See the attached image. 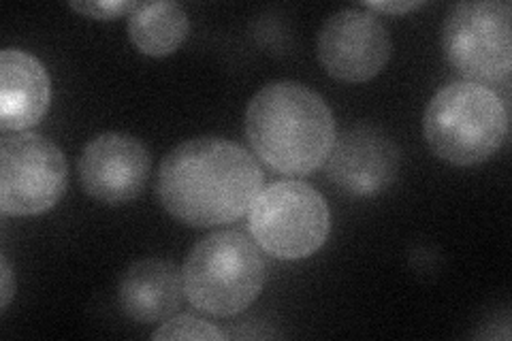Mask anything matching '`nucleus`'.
<instances>
[{
	"label": "nucleus",
	"mask_w": 512,
	"mask_h": 341,
	"mask_svg": "<svg viewBox=\"0 0 512 341\" xmlns=\"http://www.w3.org/2000/svg\"><path fill=\"white\" fill-rule=\"evenodd\" d=\"M0 263H3V275H0V278H3V286H0V312H5L9 307L11 297H13V275H11V269H9V263L5 256L0 258Z\"/></svg>",
	"instance_id": "17"
},
{
	"label": "nucleus",
	"mask_w": 512,
	"mask_h": 341,
	"mask_svg": "<svg viewBox=\"0 0 512 341\" xmlns=\"http://www.w3.org/2000/svg\"><path fill=\"white\" fill-rule=\"evenodd\" d=\"M246 137L267 167L310 175L325 165L335 143V120L320 94L299 81H274L252 96Z\"/></svg>",
	"instance_id": "2"
},
{
	"label": "nucleus",
	"mask_w": 512,
	"mask_h": 341,
	"mask_svg": "<svg viewBox=\"0 0 512 341\" xmlns=\"http://www.w3.org/2000/svg\"><path fill=\"white\" fill-rule=\"evenodd\" d=\"M128 39L143 56L163 58L180 50L190 32L188 13L173 0L135 3L128 13Z\"/></svg>",
	"instance_id": "13"
},
{
	"label": "nucleus",
	"mask_w": 512,
	"mask_h": 341,
	"mask_svg": "<svg viewBox=\"0 0 512 341\" xmlns=\"http://www.w3.org/2000/svg\"><path fill=\"white\" fill-rule=\"evenodd\" d=\"M367 9H372L376 13H391V15H404V13H412L416 9L425 7V3H419V0H414V3H365Z\"/></svg>",
	"instance_id": "16"
},
{
	"label": "nucleus",
	"mask_w": 512,
	"mask_h": 341,
	"mask_svg": "<svg viewBox=\"0 0 512 341\" xmlns=\"http://www.w3.org/2000/svg\"><path fill=\"white\" fill-rule=\"evenodd\" d=\"M135 3H128V0H99V3H71V9L88 15L94 20H116L122 15H128L133 11Z\"/></svg>",
	"instance_id": "15"
},
{
	"label": "nucleus",
	"mask_w": 512,
	"mask_h": 341,
	"mask_svg": "<svg viewBox=\"0 0 512 341\" xmlns=\"http://www.w3.org/2000/svg\"><path fill=\"white\" fill-rule=\"evenodd\" d=\"M256 246L278 261H301L325 246L331 214L323 194L303 182H274L250 205Z\"/></svg>",
	"instance_id": "5"
},
{
	"label": "nucleus",
	"mask_w": 512,
	"mask_h": 341,
	"mask_svg": "<svg viewBox=\"0 0 512 341\" xmlns=\"http://www.w3.org/2000/svg\"><path fill=\"white\" fill-rule=\"evenodd\" d=\"M184 295L182 271L163 258H143L133 263L118 286L122 312L141 324L171 318L180 310Z\"/></svg>",
	"instance_id": "12"
},
{
	"label": "nucleus",
	"mask_w": 512,
	"mask_h": 341,
	"mask_svg": "<svg viewBox=\"0 0 512 341\" xmlns=\"http://www.w3.org/2000/svg\"><path fill=\"white\" fill-rule=\"evenodd\" d=\"M512 7L502 0L459 3L442 26V52L474 84H498L512 71Z\"/></svg>",
	"instance_id": "6"
},
{
	"label": "nucleus",
	"mask_w": 512,
	"mask_h": 341,
	"mask_svg": "<svg viewBox=\"0 0 512 341\" xmlns=\"http://www.w3.org/2000/svg\"><path fill=\"white\" fill-rule=\"evenodd\" d=\"M69 165L43 135L24 133L0 141V209L5 216H39L64 194Z\"/></svg>",
	"instance_id": "7"
},
{
	"label": "nucleus",
	"mask_w": 512,
	"mask_h": 341,
	"mask_svg": "<svg viewBox=\"0 0 512 341\" xmlns=\"http://www.w3.org/2000/svg\"><path fill=\"white\" fill-rule=\"evenodd\" d=\"M261 190V167L246 148L229 139L184 141L158 169V199L165 211L197 229L242 218Z\"/></svg>",
	"instance_id": "1"
},
{
	"label": "nucleus",
	"mask_w": 512,
	"mask_h": 341,
	"mask_svg": "<svg viewBox=\"0 0 512 341\" xmlns=\"http://www.w3.org/2000/svg\"><path fill=\"white\" fill-rule=\"evenodd\" d=\"M399 173L397 143L376 126L359 124L333 143L327 175L350 197H374L387 190Z\"/></svg>",
	"instance_id": "10"
},
{
	"label": "nucleus",
	"mask_w": 512,
	"mask_h": 341,
	"mask_svg": "<svg viewBox=\"0 0 512 341\" xmlns=\"http://www.w3.org/2000/svg\"><path fill=\"white\" fill-rule=\"evenodd\" d=\"M152 339H203V341H218L224 339V333L216 329L212 322L195 318V316H175L167 318L165 324H160V329L152 333Z\"/></svg>",
	"instance_id": "14"
},
{
	"label": "nucleus",
	"mask_w": 512,
	"mask_h": 341,
	"mask_svg": "<svg viewBox=\"0 0 512 341\" xmlns=\"http://www.w3.org/2000/svg\"><path fill=\"white\" fill-rule=\"evenodd\" d=\"M389 30L374 13L344 9L333 13L316 39L323 69L344 84H363L382 73L391 60Z\"/></svg>",
	"instance_id": "8"
},
{
	"label": "nucleus",
	"mask_w": 512,
	"mask_h": 341,
	"mask_svg": "<svg viewBox=\"0 0 512 341\" xmlns=\"http://www.w3.org/2000/svg\"><path fill=\"white\" fill-rule=\"evenodd\" d=\"M425 141L440 160L476 167L498 154L508 135V111L491 88L453 81L434 94L423 118Z\"/></svg>",
	"instance_id": "3"
},
{
	"label": "nucleus",
	"mask_w": 512,
	"mask_h": 341,
	"mask_svg": "<svg viewBox=\"0 0 512 341\" xmlns=\"http://www.w3.org/2000/svg\"><path fill=\"white\" fill-rule=\"evenodd\" d=\"M52 103V81L43 64L18 47L0 54V128L20 133L37 126Z\"/></svg>",
	"instance_id": "11"
},
{
	"label": "nucleus",
	"mask_w": 512,
	"mask_h": 341,
	"mask_svg": "<svg viewBox=\"0 0 512 341\" xmlns=\"http://www.w3.org/2000/svg\"><path fill=\"white\" fill-rule=\"evenodd\" d=\"M150 154L137 137L103 133L79 156V180L94 201L122 205L137 199L148 184Z\"/></svg>",
	"instance_id": "9"
},
{
	"label": "nucleus",
	"mask_w": 512,
	"mask_h": 341,
	"mask_svg": "<svg viewBox=\"0 0 512 341\" xmlns=\"http://www.w3.org/2000/svg\"><path fill=\"white\" fill-rule=\"evenodd\" d=\"M184 292L199 312L229 318L259 299L267 265L259 246L239 231L201 239L182 267Z\"/></svg>",
	"instance_id": "4"
}]
</instances>
